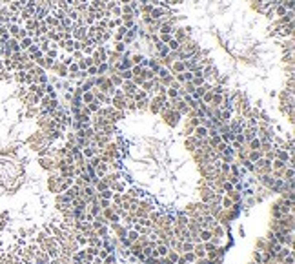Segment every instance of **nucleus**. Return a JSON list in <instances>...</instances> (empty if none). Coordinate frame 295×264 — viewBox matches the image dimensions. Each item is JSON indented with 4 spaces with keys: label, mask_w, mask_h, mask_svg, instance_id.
Masks as SVG:
<instances>
[{
    "label": "nucleus",
    "mask_w": 295,
    "mask_h": 264,
    "mask_svg": "<svg viewBox=\"0 0 295 264\" xmlns=\"http://www.w3.org/2000/svg\"><path fill=\"white\" fill-rule=\"evenodd\" d=\"M29 42H31V40H24V42H22V47H27V46H29Z\"/></svg>",
    "instance_id": "2"
},
{
    "label": "nucleus",
    "mask_w": 295,
    "mask_h": 264,
    "mask_svg": "<svg viewBox=\"0 0 295 264\" xmlns=\"http://www.w3.org/2000/svg\"><path fill=\"white\" fill-rule=\"evenodd\" d=\"M202 239L208 240V239H210V233H208V231H202Z\"/></svg>",
    "instance_id": "1"
}]
</instances>
